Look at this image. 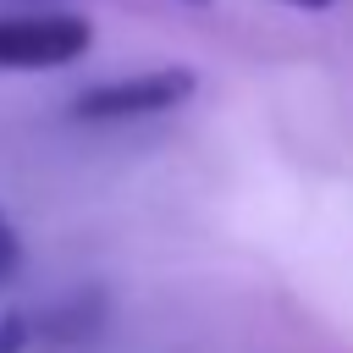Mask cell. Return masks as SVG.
<instances>
[{
  "instance_id": "obj_4",
  "label": "cell",
  "mask_w": 353,
  "mask_h": 353,
  "mask_svg": "<svg viewBox=\"0 0 353 353\" xmlns=\"http://www.w3.org/2000/svg\"><path fill=\"white\" fill-rule=\"evenodd\" d=\"M28 342H33V320L22 309H11L0 320V353H28Z\"/></svg>"
},
{
  "instance_id": "obj_7",
  "label": "cell",
  "mask_w": 353,
  "mask_h": 353,
  "mask_svg": "<svg viewBox=\"0 0 353 353\" xmlns=\"http://www.w3.org/2000/svg\"><path fill=\"white\" fill-rule=\"evenodd\" d=\"M188 6H204V0H188Z\"/></svg>"
},
{
  "instance_id": "obj_2",
  "label": "cell",
  "mask_w": 353,
  "mask_h": 353,
  "mask_svg": "<svg viewBox=\"0 0 353 353\" xmlns=\"http://www.w3.org/2000/svg\"><path fill=\"white\" fill-rule=\"evenodd\" d=\"M94 44V28L72 11H44V17H0V66L6 72H39V66H66Z\"/></svg>"
},
{
  "instance_id": "obj_1",
  "label": "cell",
  "mask_w": 353,
  "mask_h": 353,
  "mask_svg": "<svg viewBox=\"0 0 353 353\" xmlns=\"http://www.w3.org/2000/svg\"><path fill=\"white\" fill-rule=\"evenodd\" d=\"M193 88H199V77L188 66H154L138 77H110V83L83 88L72 99V116L77 121H138V116H160V110L188 105Z\"/></svg>"
},
{
  "instance_id": "obj_3",
  "label": "cell",
  "mask_w": 353,
  "mask_h": 353,
  "mask_svg": "<svg viewBox=\"0 0 353 353\" xmlns=\"http://www.w3.org/2000/svg\"><path fill=\"white\" fill-rule=\"evenodd\" d=\"M99 320H105V298L99 292H77V298L55 303L44 320H33V336L50 342V347H83L99 331Z\"/></svg>"
},
{
  "instance_id": "obj_5",
  "label": "cell",
  "mask_w": 353,
  "mask_h": 353,
  "mask_svg": "<svg viewBox=\"0 0 353 353\" xmlns=\"http://www.w3.org/2000/svg\"><path fill=\"white\" fill-rule=\"evenodd\" d=\"M17 265H22V237H17V226L0 215V281H11Z\"/></svg>"
},
{
  "instance_id": "obj_6",
  "label": "cell",
  "mask_w": 353,
  "mask_h": 353,
  "mask_svg": "<svg viewBox=\"0 0 353 353\" xmlns=\"http://www.w3.org/2000/svg\"><path fill=\"white\" fill-rule=\"evenodd\" d=\"M281 6H292V11H331L336 0H281Z\"/></svg>"
}]
</instances>
